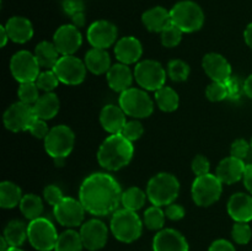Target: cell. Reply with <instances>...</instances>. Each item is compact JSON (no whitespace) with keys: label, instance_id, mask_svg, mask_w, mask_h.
I'll return each mask as SVG.
<instances>
[{"label":"cell","instance_id":"6da1fadb","mask_svg":"<svg viewBox=\"0 0 252 251\" xmlns=\"http://www.w3.org/2000/svg\"><path fill=\"white\" fill-rule=\"evenodd\" d=\"M122 193L115 177L105 172H95L81 184L79 201L86 212L103 217L117 211L118 204L122 202Z\"/></svg>","mask_w":252,"mask_h":251},{"label":"cell","instance_id":"7a4b0ae2","mask_svg":"<svg viewBox=\"0 0 252 251\" xmlns=\"http://www.w3.org/2000/svg\"><path fill=\"white\" fill-rule=\"evenodd\" d=\"M132 143L122 133L111 134L103 140L98 149V164L108 171H117L127 166L134 154V147Z\"/></svg>","mask_w":252,"mask_h":251},{"label":"cell","instance_id":"3957f363","mask_svg":"<svg viewBox=\"0 0 252 251\" xmlns=\"http://www.w3.org/2000/svg\"><path fill=\"white\" fill-rule=\"evenodd\" d=\"M180 192V182L174 175L160 172L149 180L147 196L153 206L164 207L174 203Z\"/></svg>","mask_w":252,"mask_h":251},{"label":"cell","instance_id":"277c9868","mask_svg":"<svg viewBox=\"0 0 252 251\" xmlns=\"http://www.w3.org/2000/svg\"><path fill=\"white\" fill-rule=\"evenodd\" d=\"M111 231L118 241L129 244L138 240L142 235L143 223L134 211L117 209L111 218Z\"/></svg>","mask_w":252,"mask_h":251},{"label":"cell","instance_id":"5b68a950","mask_svg":"<svg viewBox=\"0 0 252 251\" xmlns=\"http://www.w3.org/2000/svg\"><path fill=\"white\" fill-rule=\"evenodd\" d=\"M170 15H171L172 24L186 33L198 31L204 24L203 10L197 2L191 0L177 2L170 10Z\"/></svg>","mask_w":252,"mask_h":251},{"label":"cell","instance_id":"8992f818","mask_svg":"<svg viewBox=\"0 0 252 251\" xmlns=\"http://www.w3.org/2000/svg\"><path fill=\"white\" fill-rule=\"evenodd\" d=\"M56 226L47 218L33 219L27 225V239L32 248L38 251H52L58 240Z\"/></svg>","mask_w":252,"mask_h":251},{"label":"cell","instance_id":"52a82bcc","mask_svg":"<svg viewBox=\"0 0 252 251\" xmlns=\"http://www.w3.org/2000/svg\"><path fill=\"white\" fill-rule=\"evenodd\" d=\"M120 107L125 111L126 115L133 118L149 117L154 111V103L150 96L144 90L129 88L121 93Z\"/></svg>","mask_w":252,"mask_h":251},{"label":"cell","instance_id":"ba28073f","mask_svg":"<svg viewBox=\"0 0 252 251\" xmlns=\"http://www.w3.org/2000/svg\"><path fill=\"white\" fill-rule=\"evenodd\" d=\"M192 198L199 207H209L216 203L223 192V184L217 175L207 174L197 176L192 184Z\"/></svg>","mask_w":252,"mask_h":251},{"label":"cell","instance_id":"9c48e42d","mask_svg":"<svg viewBox=\"0 0 252 251\" xmlns=\"http://www.w3.org/2000/svg\"><path fill=\"white\" fill-rule=\"evenodd\" d=\"M75 143L74 132L68 126H56L51 128L48 135L44 139V148L49 157H66L71 153Z\"/></svg>","mask_w":252,"mask_h":251},{"label":"cell","instance_id":"30bf717a","mask_svg":"<svg viewBox=\"0 0 252 251\" xmlns=\"http://www.w3.org/2000/svg\"><path fill=\"white\" fill-rule=\"evenodd\" d=\"M134 78L138 85L144 90L158 91L164 88L166 80V71L157 61H143L135 65Z\"/></svg>","mask_w":252,"mask_h":251},{"label":"cell","instance_id":"8fae6325","mask_svg":"<svg viewBox=\"0 0 252 251\" xmlns=\"http://www.w3.org/2000/svg\"><path fill=\"white\" fill-rule=\"evenodd\" d=\"M39 64L34 54L29 51H19L10 61V70L19 83L36 81L39 75Z\"/></svg>","mask_w":252,"mask_h":251},{"label":"cell","instance_id":"7c38bea8","mask_svg":"<svg viewBox=\"0 0 252 251\" xmlns=\"http://www.w3.org/2000/svg\"><path fill=\"white\" fill-rule=\"evenodd\" d=\"M86 65L83 61L74 56H62L53 70L59 81L66 85H79L85 80Z\"/></svg>","mask_w":252,"mask_h":251},{"label":"cell","instance_id":"4fadbf2b","mask_svg":"<svg viewBox=\"0 0 252 251\" xmlns=\"http://www.w3.org/2000/svg\"><path fill=\"white\" fill-rule=\"evenodd\" d=\"M36 118L33 106L17 101L6 108L4 112V125L11 132L29 130L30 126Z\"/></svg>","mask_w":252,"mask_h":251},{"label":"cell","instance_id":"5bb4252c","mask_svg":"<svg viewBox=\"0 0 252 251\" xmlns=\"http://www.w3.org/2000/svg\"><path fill=\"white\" fill-rule=\"evenodd\" d=\"M85 212L80 201L71 197H64L57 206H54L53 213L59 224L68 228H75L83 225L81 223L85 217Z\"/></svg>","mask_w":252,"mask_h":251},{"label":"cell","instance_id":"9a60e30c","mask_svg":"<svg viewBox=\"0 0 252 251\" xmlns=\"http://www.w3.org/2000/svg\"><path fill=\"white\" fill-rule=\"evenodd\" d=\"M80 236L84 248L89 251L101 250L108 239V229L103 221L98 219H90L80 228Z\"/></svg>","mask_w":252,"mask_h":251},{"label":"cell","instance_id":"2e32d148","mask_svg":"<svg viewBox=\"0 0 252 251\" xmlns=\"http://www.w3.org/2000/svg\"><path fill=\"white\" fill-rule=\"evenodd\" d=\"M53 43L62 56H73L83 43L80 31L73 24L63 25L56 31Z\"/></svg>","mask_w":252,"mask_h":251},{"label":"cell","instance_id":"e0dca14e","mask_svg":"<svg viewBox=\"0 0 252 251\" xmlns=\"http://www.w3.org/2000/svg\"><path fill=\"white\" fill-rule=\"evenodd\" d=\"M117 27L110 21L100 20L90 25L88 30V41L93 48L107 49L117 39Z\"/></svg>","mask_w":252,"mask_h":251},{"label":"cell","instance_id":"ac0fdd59","mask_svg":"<svg viewBox=\"0 0 252 251\" xmlns=\"http://www.w3.org/2000/svg\"><path fill=\"white\" fill-rule=\"evenodd\" d=\"M154 251H189L186 238L175 229H161L153 240Z\"/></svg>","mask_w":252,"mask_h":251},{"label":"cell","instance_id":"d6986e66","mask_svg":"<svg viewBox=\"0 0 252 251\" xmlns=\"http://www.w3.org/2000/svg\"><path fill=\"white\" fill-rule=\"evenodd\" d=\"M202 66L207 75L213 81L225 83L231 78L230 63L226 61L225 57L219 53H208L203 57Z\"/></svg>","mask_w":252,"mask_h":251},{"label":"cell","instance_id":"ffe728a7","mask_svg":"<svg viewBox=\"0 0 252 251\" xmlns=\"http://www.w3.org/2000/svg\"><path fill=\"white\" fill-rule=\"evenodd\" d=\"M246 165L244 160L234 157H228L219 162L217 167V177L221 181V184L231 185L244 179Z\"/></svg>","mask_w":252,"mask_h":251},{"label":"cell","instance_id":"44dd1931","mask_svg":"<svg viewBox=\"0 0 252 251\" xmlns=\"http://www.w3.org/2000/svg\"><path fill=\"white\" fill-rule=\"evenodd\" d=\"M116 58L123 64L137 63L143 54V47L139 39L133 36L122 37L115 46Z\"/></svg>","mask_w":252,"mask_h":251},{"label":"cell","instance_id":"7402d4cb","mask_svg":"<svg viewBox=\"0 0 252 251\" xmlns=\"http://www.w3.org/2000/svg\"><path fill=\"white\" fill-rule=\"evenodd\" d=\"M228 213L235 221L249 223L252 220V196L239 193L233 194L228 202Z\"/></svg>","mask_w":252,"mask_h":251},{"label":"cell","instance_id":"603a6c76","mask_svg":"<svg viewBox=\"0 0 252 251\" xmlns=\"http://www.w3.org/2000/svg\"><path fill=\"white\" fill-rule=\"evenodd\" d=\"M100 123L106 132L111 134L122 133L126 123V113L121 107L116 105H107L101 110Z\"/></svg>","mask_w":252,"mask_h":251},{"label":"cell","instance_id":"cb8c5ba5","mask_svg":"<svg viewBox=\"0 0 252 251\" xmlns=\"http://www.w3.org/2000/svg\"><path fill=\"white\" fill-rule=\"evenodd\" d=\"M9 38L15 43H26L33 36V26L26 17L14 16L7 20L5 25Z\"/></svg>","mask_w":252,"mask_h":251},{"label":"cell","instance_id":"d4e9b609","mask_svg":"<svg viewBox=\"0 0 252 251\" xmlns=\"http://www.w3.org/2000/svg\"><path fill=\"white\" fill-rule=\"evenodd\" d=\"M133 74L130 71L129 66L127 64L118 63L115 64L110 68V70L106 73V78H107L108 86L112 89L113 91L117 93H123V91L128 90L132 85L133 81Z\"/></svg>","mask_w":252,"mask_h":251},{"label":"cell","instance_id":"484cf974","mask_svg":"<svg viewBox=\"0 0 252 251\" xmlns=\"http://www.w3.org/2000/svg\"><path fill=\"white\" fill-rule=\"evenodd\" d=\"M142 22L150 32H161L171 24V15L162 6H155L147 10L142 16Z\"/></svg>","mask_w":252,"mask_h":251},{"label":"cell","instance_id":"4316f807","mask_svg":"<svg viewBox=\"0 0 252 251\" xmlns=\"http://www.w3.org/2000/svg\"><path fill=\"white\" fill-rule=\"evenodd\" d=\"M61 108L58 96L54 93H46L38 97L36 103L33 105L34 115L41 120H52L57 116Z\"/></svg>","mask_w":252,"mask_h":251},{"label":"cell","instance_id":"83f0119b","mask_svg":"<svg viewBox=\"0 0 252 251\" xmlns=\"http://www.w3.org/2000/svg\"><path fill=\"white\" fill-rule=\"evenodd\" d=\"M85 65L95 75H101L110 70L111 58L106 49L91 48L85 56Z\"/></svg>","mask_w":252,"mask_h":251},{"label":"cell","instance_id":"f1b7e54d","mask_svg":"<svg viewBox=\"0 0 252 251\" xmlns=\"http://www.w3.org/2000/svg\"><path fill=\"white\" fill-rule=\"evenodd\" d=\"M34 57L38 62L39 66L46 70H51L54 68L57 62L59 61V52L56 48L53 42L42 41L39 42L34 49Z\"/></svg>","mask_w":252,"mask_h":251},{"label":"cell","instance_id":"f546056e","mask_svg":"<svg viewBox=\"0 0 252 251\" xmlns=\"http://www.w3.org/2000/svg\"><path fill=\"white\" fill-rule=\"evenodd\" d=\"M2 236L10 248H20L27 239V225L22 220H11L5 226Z\"/></svg>","mask_w":252,"mask_h":251},{"label":"cell","instance_id":"4dcf8cb0","mask_svg":"<svg viewBox=\"0 0 252 251\" xmlns=\"http://www.w3.org/2000/svg\"><path fill=\"white\" fill-rule=\"evenodd\" d=\"M22 192L14 182L4 181L0 184V206L5 209H10L20 204L22 199Z\"/></svg>","mask_w":252,"mask_h":251},{"label":"cell","instance_id":"1f68e13d","mask_svg":"<svg viewBox=\"0 0 252 251\" xmlns=\"http://www.w3.org/2000/svg\"><path fill=\"white\" fill-rule=\"evenodd\" d=\"M83 249L85 248H84L80 233L73 229H68L59 234L54 251H83Z\"/></svg>","mask_w":252,"mask_h":251},{"label":"cell","instance_id":"d6a6232c","mask_svg":"<svg viewBox=\"0 0 252 251\" xmlns=\"http://www.w3.org/2000/svg\"><path fill=\"white\" fill-rule=\"evenodd\" d=\"M155 101H157L158 106L161 111H164V112H174L179 107V94L172 88L164 86V88L155 91Z\"/></svg>","mask_w":252,"mask_h":251},{"label":"cell","instance_id":"836d02e7","mask_svg":"<svg viewBox=\"0 0 252 251\" xmlns=\"http://www.w3.org/2000/svg\"><path fill=\"white\" fill-rule=\"evenodd\" d=\"M20 211L24 214L25 218L33 220L41 217L43 213V203L38 196L33 193L25 194L20 202Z\"/></svg>","mask_w":252,"mask_h":251},{"label":"cell","instance_id":"e575fe53","mask_svg":"<svg viewBox=\"0 0 252 251\" xmlns=\"http://www.w3.org/2000/svg\"><path fill=\"white\" fill-rule=\"evenodd\" d=\"M145 201H147V193H144L138 187H130L122 193V202L121 203L123 204V208L135 212L144 206Z\"/></svg>","mask_w":252,"mask_h":251},{"label":"cell","instance_id":"d590c367","mask_svg":"<svg viewBox=\"0 0 252 251\" xmlns=\"http://www.w3.org/2000/svg\"><path fill=\"white\" fill-rule=\"evenodd\" d=\"M165 212L160 207H149L144 212V224L149 230H161L165 224Z\"/></svg>","mask_w":252,"mask_h":251},{"label":"cell","instance_id":"8d00e7d4","mask_svg":"<svg viewBox=\"0 0 252 251\" xmlns=\"http://www.w3.org/2000/svg\"><path fill=\"white\" fill-rule=\"evenodd\" d=\"M167 75L176 83L187 80L189 75V65L181 59H172L167 65Z\"/></svg>","mask_w":252,"mask_h":251},{"label":"cell","instance_id":"74e56055","mask_svg":"<svg viewBox=\"0 0 252 251\" xmlns=\"http://www.w3.org/2000/svg\"><path fill=\"white\" fill-rule=\"evenodd\" d=\"M38 90L39 89H38V86H37L36 81L21 83L20 84L19 91H17L19 100L21 101V102L27 103V105L33 106L39 97Z\"/></svg>","mask_w":252,"mask_h":251},{"label":"cell","instance_id":"f35d334b","mask_svg":"<svg viewBox=\"0 0 252 251\" xmlns=\"http://www.w3.org/2000/svg\"><path fill=\"white\" fill-rule=\"evenodd\" d=\"M160 33H161L162 46L167 47V48H172V47H176L177 44L181 42L184 32L171 22V24H170L169 26L165 27Z\"/></svg>","mask_w":252,"mask_h":251},{"label":"cell","instance_id":"ab89813d","mask_svg":"<svg viewBox=\"0 0 252 251\" xmlns=\"http://www.w3.org/2000/svg\"><path fill=\"white\" fill-rule=\"evenodd\" d=\"M58 83L59 79L57 74L54 73L53 69L42 71V73H39L38 78L36 79V84L38 89L44 91V93H52V90H54L58 86Z\"/></svg>","mask_w":252,"mask_h":251},{"label":"cell","instance_id":"60d3db41","mask_svg":"<svg viewBox=\"0 0 252 251\" xmlns=\"http://www.w3.org/2000/svg\"><path fill=\"white\" fill-rule=\"evenodd\" d=\"M231 236H233L234 241L239 245H246L250 243L252 238V230L251 226L248 223H240V221H235L231 230Z\"/></svg>","mask_w":252,"mask_h":251},{"label":"cell","instance_id":"b9f144b4","mask_svg":"<svg viewBox=\"0 0 252 251\" xmlns=\"http://www.w3.org/2000/svg\"><path fill=\"white\" fill-rule=\"evenodd\" d=\"M206 96L209 101L212 102H219L225 98L229 97L228 88H226L225 83H219V81H213L207 86Z\"/></svg>","mask_w":252,"mask_h":251},{"label":"cell","instance_id":"7bdbcfd3","mask_svg":"<svg viewBox=\"0 0 252 251\" xmlns=\"http://www.w3.org/2000/svg\"><path fill=\"white\" fill-rule=\"evenodd\" d=\"M144 133V128H143V125L139 122V121H129V122L126 123L125 128L122 130V134L127 138L130 142H134V140H138Z\"/></svg>","mask_w":252,"mask_h":251},{"label":"cell","instance_id":"ee69618b","mask_svg":"<svg viewBox=\"0 0 252 251\" xmlns=\"http://www.w3.org/2000/svg\"><path fill=\"white\" fill-rule=\"evenodd\" d=\"M49 128L47 126L46 121L41 120V118H34L33 122L31 123L29 128V132L33 135L34 138H38V139H46V137L49 133Z\"/></svg>","mask_w":252,"mask_h":251},{"label":"cell","instance_id":"f6af8a7d","mask_svg":"<svg viewBox=\"0 0 252 251\" xmlns=\"http://www.w3.org/2000/svg\"><path fill=\"white\" fill-rule=\"evenodd\" d=\"M43 197L47 203H49L53 207L57 206L64 198L62 189L58 186H54V185H48L43 189Z\"/></svg>","mask_w":252,"mask_h":251},{"label":"cell","instance_id":"bcb514c9","mask_svg":"<svg viewBox=\"0 0 252 251\" xmlns=\"http://www.w3.org/2000/svg\"><path fill=\"white\" fill-rule=\"evenodd\" d=\"M250 149H251V145L249 144L245 139H236L235 142L231 144L230 154L231 157L244 160L249 155Z\"/></svg>","mask_w":252,"mask_h":251},{"label":"cell","instance_id":"7dc6e473","mask_svg":"<svg viewBox=\"0 0 252 251\" xmlns=\"http://www.w3.org/2000/svg\"><path fill=\"white\" fill-rule=\"evenodd\" d=\"M209 160L203 155H197L192 161V171L194 172L196 176H203V175L209 174Z\"/></svg>","mask_w":252,"mask_h":251},{"label":"cell","instance_id":"c3c4849f","mask_svg":"<svg viewBox=\"0 0 252 251\" xmlns=\"http://www.w3.org/2000/svg\"><path fill=\"white\" fill-rule=\"evenodd\" d=\"M165 216L170 219V220H180L185 217V208L180 204L171 203L169 206H166V209H165Z\"/></svg>","mask_w":252,"mask_h":251},{"label":"cell","instance_id":"681fc988","mask_svg":"<svg viewBox=\"0 0 252 251\" xmlns=\"http://www.w3.org/2000/svg\"><path fill=\"white\" fill-rule=\"evenodd\" d=\"M63 9L66 15L73 16V15L78 14V12L84 11V4L81 0H64Z\"/></svg>","mask_w":252,"mask_h":251},{"label":"cell","instance_id":"f907efd6","mask_svg":"<svg viewBox=\"0 0 252 251\" xmlns=\"http://www.w3.org/2000/svg\"><path fill=\"white\" fill-rule=\"evenodd\" d=\"M225 85H226V88H228L229 97L234 98V100H236V98L240 97L241 89H240V83H239L238 79H235L231 76L230 79H228V80L225 81Z\"/></svg>","mask_w":252,"mask_h":251},{"label":"cell","instance_id":"816d5d0a","mask_svg":"<svg viewBox=\"0 0 252 251\" xmlns=\"http://www.w3.org/2000/svg\"><path fill=\"white\" fill-rule=\"evenodd\" d=\"M208 251H236V250L230 241L225 240V239H218V240L212 243V245L209 246Z\"/></svg>","mask_w":252,"mask_h":251},{"label":"cell","instance_id":"f5cc1de1","mask_svg":"<svg viewBox=\"0 0 252 251\" xmlns=\"http://www.w3.org/2000/svg\"><path fill=\"white\" fill-rule=\"evenodd\" d=\"M244 184L246 189L252 194V164L246 165L245 174H244Z\"/></svg>","mask_w":252,"mask_h":251},{"label":"cell","instance_id":"db71d44e","mask_svg":"<svg viewBox=\"0 0 252 251\" xmlns=\"http://www.w3.org/2000/svg\"><path fill=\"white\" fill-rule=\"evenodd\" d=\"M71 21H73V25L74 26H76L79 29V27H83L84 25H85V14H84V11L81 12H78V14L73 15L71 16Z\"/></svg>","mask_w":252,"mask_h":251},{"label":"cell","instance_id":"11a10c76","mask_svg":"<svg viewBox=\"0 0 252 251\" xmlns=\"http://www.w3.org/2000/svg\"><path fill=\"white\" fill-rule=\"evenodd\" d=\"M244 38H245L246 44L252 49V22L246 27L245 32H244Z\"/></svg>","mask_w":252,"mask_h":251},{"label":"cell","instance_id":"9f6ffc18","mask_svg":"<svg viewBox=\"0 0 252 251\" xmlns=\"http://www.w3.org/2000/svg\"><path fill=\"white\" fill-rule=\"evenodd\" d=\"M244 93H245L249 97L252 98V74L246 79L245 83H244Z\"/></svg>","mask_w":252,"mask_h":251},{"label":"cell","instance_id":"6f0895ef","mask_svg":"<svg viewBox=\"0 0 252 251\" xmlns=\"http://www.w3.org/2000/svg\"><path fill=\"white\" fill-rule=\"evenodd\" d=\"M0 33H1V47L6 46L7 41H9V34H7L6 30H5V26L0 27Z\"/></svg>","mask_w":252,"mask_h":251},{"label":"cell","instance_id":"680465c9","mask_svg":"<svg viewBox=\"0 0 252 251\" xmlns=\"http://www.w3.org/2000/svg\"><path fill=\"white\" fill-rule=\"evenodd\" d=\"M0 244H1V249H0V251H7L10 249L9 243L5 240L4 236H1V239H0Z\"/></svg>","mask_w":252,"mask_h":251},{"label":"cell","instance_id":"91938a15","mask_svg":"<svg viewBox=\"0 0 252 251\" xmlns=\"http://www.w3.org/2000/svg\"><path fill=\"white\" fill-rule=\"evenodd\" d=\"M65 159L66 157H54V164H56V166H63L64 162H65Z\"/></svg>","mask_w":252,"mask_h":251},{"label":"cell","instance_id":"94428289","mask_svg":"<svg viewBox=\"0 0 252 251\" xmlns=\"http://www.w3.org/2000/svg\"><path fill=\"white\" fill-rule=\"evenodd\" d=\"M7 251H24V250H21L20 248H10Z\"/></svg>","mask_w":252,"mask_h":251},{"label":"cell","instance_id":"6125c7cd","mask_svg":"<svg viewBox=\"0 0 252 251\" xmlns=\"http://www.w3.org/2000/svg\"><path fill=\"white\" fill-rule=\"evenodd\" d=\"M250 145H251V150H252V139H251V143H250Z\"/></svg>","mask_w":252,"mask_h":251}]
</instances>
